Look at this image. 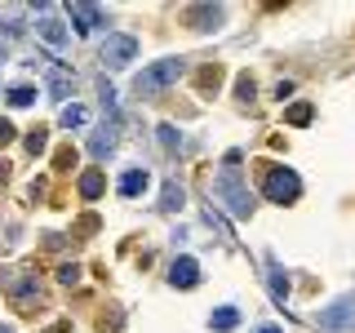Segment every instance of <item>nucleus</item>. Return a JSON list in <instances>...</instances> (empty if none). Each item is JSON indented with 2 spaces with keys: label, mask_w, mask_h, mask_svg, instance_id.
Here are the masks:
<instances>
[{
  "label": "nucleus",
  "mask_w": 355,
  "mask_h": 333,
  "mask_svg": "<svg viewBox=\"0 0 355 333\" xmlns=\"http://www.w3.org/2000/svg\"><path fill=\"white\" fill-rule=\"evenodd\" d=\"M53 164H58V169H71V164H76V151H67V147H62V151H58V160H53Z\"/></svg>",
  "instance_id": "obj_23"
},
{
  "label": "nucleus",
  "mask_w": 355,
  "mask_h": 333,
  "mask_svg": "<svg viewBox=\"0 0 355 333\" xmlns=\"http://www.w3.org/2000/svg\"><path fill=\"white\" fill-rule=\"evenodd\" d=\"M182 71H187V62H182V58H160V62H151L147 71L133 80V94H138V98H155L164 85H173Z\"/></svg>",
  "instance_id": "obj_2"
},
{
  "label": "nucleus",
  "mask_w": 355,
  "mask_h": 333,
  "mask_svg": "<svg viewBox=\"0 0 355 333\" xmlns=\"http://www.w3.org/2000/svg\"><path fill=\"white\" fill-rule=\"evenodd\" d=\"M67 14H71V22H76V31H80V36H89V31L103 27V9H98V5H71Z\"/></svg>",
  "instance_id": "obj_7"
},
{
  "label": "nucleus",
  "mask_w": 355,
  "mask_h": 333,
  "mask_svg": "<svg viewBox=\"0 0 355 333\" xmlns=\"http://www.w3.org/2000/svg\"><path fill=\"white\" fill-rule=\"evenodd\" d=\"M258 333H280V329H271V325H266V329H258Z\"/></svg>",
  "instance_id": "obj_25"
},
{
  "label": "nucleus",
  "mask_w": 355,
  "mask_h": 333,
  "mask_svg": "<svg viewBox=\"0 0 355 333\" xmlns=\"http://www.w3.org/2000/svg\"><path fill=\"white\" fill-rule=\"evenodd\" d=\"M222 14H227L222 5H191V9H187V22L200 27V31H209V27H218V22H222Z\"/></svg>",
  "instance_id": "obj_8"
},
{
  "label": "nucleus",
  "mask_w": 355,
  "mask_h": 333,
  "mask_svg": "<svg viewBox=\"0 0 355 333\" xmlns=\"http://www.w3.org/2000/svg\"><path fill=\"white\" fill-rule=\"evenodd\" d=\"M36 31H40V40L49 44V49H67L71 44V36H67V27H62V18L53 14V5H40V22H36Z\"/></svg>",
  "instance_id": "obj_4"
},
{
  "label": "nucleus",
  "mask_w": 355,
  "mask_h": 333,
  "mask_svg": "<svg viewBox=\"0 0 355 333\" xmlns=\"http://www.w3.org/2000/svg\"><path fill=\"white\" fill-rule=\"evenodd\" d=\"M0 58H5V49H0Z\"/></svg>",
  "instance_id": "obj_27"
},
{
  "label": "nucleus",
  "mask_w": 355,
  "mask_h": 333,
  "mask_svg": "<svg viewBox=\"0 0 355 333\" xmlns=\"http://www.w3.org/2000/svg\"><path fill=\"white\" fill-rule=\"evenodd\" d=\"M9 138H14V125H9V120H0V147H5Z\"/></svg>",
  "instance_id": "obj_24"
},
{
  "label": "nucleus",
  "mask_w": 355,
  "mask_h": 333,
  "mask_svg": "<svg viewBox=\"0 0 355 333\" xmlns=\"http://www.w3.org/2000/svg\"><path fill=\"white\" fill-rule=\"evenodd\" d=\"M355 325V298H342L329 311H320V329H351Z\"/></svg>",
  "instance_id": "obj_6"
},
{
  "label": "nucleus",
  "mask_w": 355,
  "mask_h": 333,
  "mask_svg": "<svg viewBox=\"0 0 355 333\" xmlns=\"http://www.w3.org/2000/svg\"><path fill=\"white\" fill-rule=\"evenodd\" d=\"M58 120H62L67 129H80L85 120H89V111H85V107H62V116H58Z\"/></svg>",
  "instance_id": "obj_16"
},
{
  "label": "nucleus",
  "mask_w": 355,
  "mask_h": 333,
  "mask_svg": "<svg viewBox=\"0 0 355 333\" xmlns=\"http://www.w3.org/2000/svg\"><path fill=\"white\" fill-rule=\"evenodd\" d=\"M151 187V173L147 169H129L125 178H120V196H142Z\"/></svg>",
  "instance_id": "obj_10"
},
{
  "label": "nucleus",
  "mask_w": 355,
  "mask_h": 333,
  "mask_svg": "<svg viewBox=\"0 0 355 333\" xmlns=\"http://www.w3.org/2000/svg\"><path fill=\"white\" fill-rule=\"evenodd\" d=\"M27 151H31V155H40V151H44V129H31V138H27Z\"/></svg>",
  "instance_id": "obj_21"
},
{
  "label": "nucleus",
  "mask_w": 355,
  "mask_h": 333,
  "mask_svg": "<svg viewBox=\"0 0 355 333\" xmlns=\"http://www.w3.org/2000/svg\"><path fill=\"white\" fill-rule=\"evenodd\" d=\"M111 147H116V138H111V129H103L98 138H89V151H94V155H107Z\"/></svg>",
  "instance_id": "obj_17"
},
{
  "label": "nucleus",
  "mask_w": 355,
  "mask_h": 333,
  "mask_svg": "<svg viewBox=\"0 0 355 333\" xmlns=\"http://www.w3.org/2000/svg\"><path fill=\"white\" fill-rule=\"evenodd\" d=\"M160 142H164L169 151H178V147H182V138H178V129H173V125H160Z\"/></svg>",
  "instance_id": "obj_20"
},
{
  "label": "nucleus",
  "mask_w": 355,
  "mask_h": 333,
  "mask_svg": "<svg viewBox=\"0 0 355 333\" xmlns=\"http://www.w3.org/2000/svg\"><path fill=\"white\" fill-rule=\"evenodd\" d=\"M133 58H138V40H133V36H120V31H116V36L103 40V62L107 67H129Z\"/></svg>",
  "instance_id": "obj_5"
},
{
  "label": "nucleus",
  "mask_w": 355,
  "mask_h": 333,
  "mask_svg": "<svg viewBox=\"0 0 355 333\" xmlns=\"http://www.w3.org/2000/svg\"><path fill=\"white\" fill-rule=\"evenodd\" d=\"M262 191H266V200H275V205H288V200H297L302 182H297V173H293V169H266Z\"/></svg>",
  "instance_id": "obj_3"
},
{
  "label": "nucleus",
  "mask_w": 355,
  "mask_h": 333,
  "mask_svg": "<svg viewBox=\"0 0 355 333\" xmlns=\"http://www.w3.org/2000/svg\"><path fill=\"white\" fill-rule=\"evenodd\" d=\"M80 196H85V200H98V196H103V173H98V169H89V173L80 178Z\"/></svg>",
  "instance_id": "obj_14"
},
{
  "label": "nucleus",
  "mask_w": 355,
  "mask_h": 333,
  "mask_svg": "<svg viewBox=\"0 0 355 333\" xmlns=\"http://www.w3.org/2000/svg\"><path fill=\"white\" fill-rule=\"evenodd\" d=\"M288 125H311V103L288 107Z\"/></svg>",
  "instance_id": "obj_19"
},
{
  "label": "nucleus",
  "mask_w": 355,
  "mask_h": 333,
  "mask_svg": "<svg viewBox=\"0 0 355 333\" xmlns=\"http://www.w3.org/2000/svg\"><path fill=\"white\" fill-rule=\"evenodd\" d=\"M0 333H14V329H0Z\"/></svg>",
  "instance_id": "obj_26"
},
{
  "label": "nucleus",
  "mask_w": 355,
  "mask_h": 333,
  "mask_svg": "<svg viewBox=\"0 0 355 333\" xmlns=\"http://www.w3.org/2000/svg\"><path fill=\"white\" fill-rule=\"evenodd\" d=\"M49 94H53V98H67V94H71V71H67V67H58V62L49 67Z\"/></svg>",
  "instance_id": "obj_11"
},
{
  "label": "nucleus",
  "mask_w": 355,
  "mask_h": 333,
  "mask_svg": "<svg viewBox=\"0 0 355 333\" xmlns=\"http://www.w3.org/2000/svg\"><path fill=\"white\" fill-rule=\"evenodd\" d=\"M169 280H173L178 289H191V284H200V266H196V258H173V266H169Z\"/></svg>",
  "instance_id": "obj_9"
},
{
  "label": "nucleus",
  "mask_w": 355,
  "mask_h": 333,
  "mask_svg": "<svg viewBox=\"0 0 355 333\" xmlns=\"http://www.w3.org/2000/svg\"><path fill=\"white\" fill-rule=\"evenodd\" d=\"M266 280H271V298H275V302H284V298H288V280H284V271H280V262H266Z\"/></svg>",
  "instance_id": "obj_12"
},
{
  "label": "nucleus",
  "mask_w": 355,
  "mask_h": 333,
  "mask_svg": "<svg viewBox=\"0 0 355 333\" xmlns=\"http://www.w3.org/2000/svg\"><path fill=\"white\" fill-rule=\"evenodd\" d=\"M58 280L62 284H76V280H80V266H58Z\"/></svg>",
  "instance_id": "obj_22"
},
{
  "label": "nucleus",
  "mask_w": 355,
  "mask_h": 333,
  "mask_svg": "<svg viewBox=\"0 0 355 333\" xmlns=\"http://www.w3.org/2000/svg\"><path fill=\"white\" fill-rule=\"evenodd\" d=\"M160 209H182V187L169 182L164 187V196H160Z\"/></svg>",
  "instance_id": "obj_18"
},
{
  "label": "nucleus",
  "mask_w": 355,
  "mask_h": 333,
  "mask_svg": "<svg viewBox=\"0 0 355 333\" xmlns=\"http://www.w3.org/2000/svg\"><path fill=\"white\" fill-rule=\"evenodd\" d=\"M236 325H240V311L236 307H218L214 311V329L218 333H227V329H236Z\"/></svg>",
  "instance_id": "obj_13"
},
{
  "label": "nucleus",
  "mask_w": 355,
  "mask_h": 333,
  "mask_svg": "<svg viewBox=\"0 0 355 333\" xmlns=\"http://www.w3.org/2000/svg\"><path fill=\"white\" fill-rule=\"evenodd\" d=\"M31 103H36V89H31V85H14V89H9V107H31Z\"/></svg>",
  "instance_id": "obj_15"
},
{
  "label": "nucleus",
  "mask_w": 355,
  "mask_h": 333,
  "mask_svg": "<svg viewBox=\"0 0 355 333\" xmlns=\"http://www.w3.org/2000/svg\"><path fill=\"white\" fill-rule=\"evenodd\" d=\"M236 164H240V151H231V155H227V169L214 178V196H218L236 218H249V214H253V196L240 187V169H236Z\"/></svg>",
  "instance_id": "obj_1"
}]
</instances>
